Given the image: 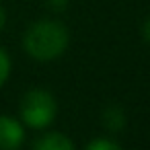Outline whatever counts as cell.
Segmentation results:
<instances>
[{
  "instance_id": "9",
  "label": "cell",
  "mask_w": 150,
  "mask_h": 150,
  "mask_svg": "<svg viewBox=\"0 0 150 150\" xmlns=\"http://www.w3.org/2000/svg\"><path fill=\"white\" fill-rule=\"evenodd\" d=\"M142 37H144V41L150 45V17L144 21V25H142Z\"/></svg>"
},
{
  "instance_id": "6",
  "label": "cell",
  "mask_w": 150,
  "mask_h": 150,
  "mask_svg": "<svg viewBox=\"0 0 150 150\" xmlns=\"http://www.w3.org/2000/svg\"><path fill=\"white\" fill-rule=\"evenodd\" d=\"M84 150H123V148L109 138H95L84 146Z\"/></svg>"
},
{
  "instance_id": "3",
  "label": "cell",
  "mask_w": 150,
  "mask_h": 150,
  "mask_svg": "<svg viewBox=\"0 0 150 150\" xmlns=\"http://www.w3.org/2000/svg\"><path fill=\"white\" fill-rule=\"evenodd\" d=\"M25 142V127L13 115H0V150H19Z\"/></svg>"
},
{
  "instance_id": "10",
  "label": "cell",
  "mask_w": 150,
  "mask_h": 150,
  "mask_svg": "<svg viewBox=\"0 0 150 150\" xmlns=\"http://www.w3.org/2000/svg\"><path fill=\"white\" fill-rule=\"evenodd\" d=\"M4 23H6V13H4V8H2V4H0V31H2V27H4Z\"/></svg>"
},
{
  "instance_id": "2",
  "label": "cell",
  "mask_w": 150,
  "mask_h": 150,
  "mask_svg": "<svg viewBox=\"0 0 150 150\" xmlns=\"http://www.w3.org/2000/svg\"><path fill=\"white\" fill-rule=\"evenodd\" d=\"M19 113H21V121L25 125H29L33 129H43L58 115L56 97L45 88H31L23 95Z\"/></svg>"
},
{
  "instance_id": "1",
  "label": "cell",
  "mask_w": 150,
  "mask_h": 150,
  "mask_svg": "<svg viewBox=\"0 0 150 150\" xmlns=\"http://www.w3.org/2000/svg\"><path fill=\"white\" fill-rule=\"evenodd\" d=\"M70 35L68 29L56 19H41L35 21L23 37V47L29 58L37 62H52L60 58L68 47Z\"/></svg>"
},
{
  "instance_id": "5",
  "label": "cell",
  "mask_w": 150,
  "mask_h": 150,
  "mask_svg": "<svg viewBox=\"0 0 150 150\" xmlns=\"http://www.w3.org/2000/svg\"><path fill=\"white\" fill-rule=\"evenodd\" d=\"M103 125L111 132H119L125 127V113L121 107L117 105H109L105 111H103Z\"/></svg>"
},
{
  "instance_id": "4",
  "label": "cell",
  "mask_w": 150,
  "mask_h": 150,
  "mask_svg": "<svg viewBox=\"0 0 150 150\" xmlns=\"http://www.w3.org/2000/svg\"><path fill=\"white\" fill-rule=\"evenodd\" d=\"M31 150H76L72 140L68 136H64L62 132H50L41 138L35 140Z\"/></svg>"
},
{
  "instance_id": "8",
  "label": "cell",
  "mask_w": 150,
  "mask_h": 150,
  "mask_svg": "<svg viewBox=\"0 0 150 150\" xmlns=\"http://www.w3.org/2000/svg\"><path fill=\"white\" fill-rule=\"evenodd\" d=\"M45 2L52 11H64L68 6V0H45Z\"/></svg>"
},
{
  "instance_id": "7",
  "label": "cell",
  "mask_w": 150,
  "mask_h": 150,
  "mask_svg": "<svg viewBox=\"0 0 150 150\" xmlns=\"http://www.w3.org/2000/svg\"><path fill=\"white\" fill-rule=\"evenodd\" d=\"M11 56L6 54V50L4 47H0V86H2L6 80H8V76H11Z\"/></svg>"
}]
</instances>
